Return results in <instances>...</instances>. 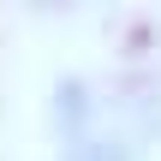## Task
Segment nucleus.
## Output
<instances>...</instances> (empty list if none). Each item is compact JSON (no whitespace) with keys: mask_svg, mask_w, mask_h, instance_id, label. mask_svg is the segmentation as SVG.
I'll list each match as a JSON object with an SVG mask.
<instances>
[{"mask_svg":"<svg viewBox=\"0 0 161 161\" xmlns=\"http://www.w3.org/2000/svg\"><path fill=\"white\" fill-rule=\"evenodd\" d=\"M66 161H125V149H114V143H84V149H72Z\"/></svg>","mask_w":161,"mask_h":161,"instance_id":"1","label":"nucleus"}]
</instances>
